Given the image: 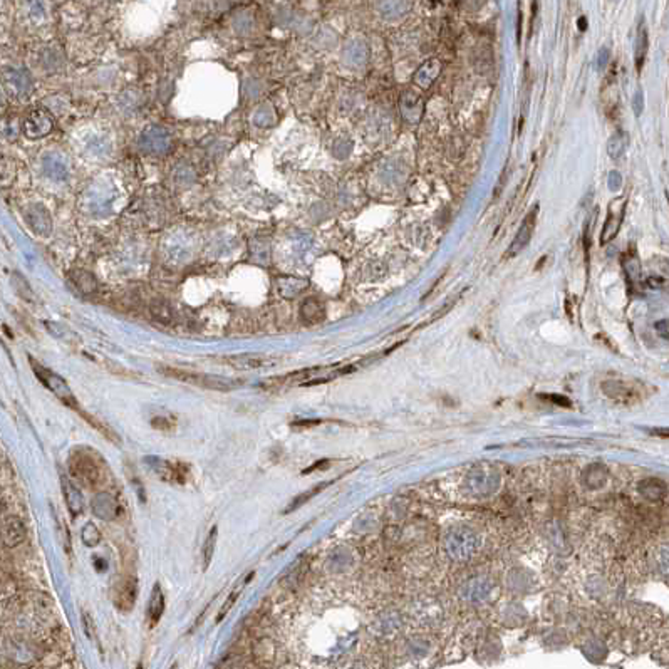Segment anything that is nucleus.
Masks as SVG:
<instances>
[{"instance_id": "1", "label": "nucleus", "mask_w": 669, "mask_h": 669, "mask_svg": "<svg viewBox=\"0 0 669 669\" xmlns=\"http://www.w3.org/2000/svg\"><path fill=\"white\" fill-rule=\"evenodd\" d=\"M67 468H69L71 478L84 488H97L104 481V468L87 450L74 451Z\"/></svg>"}, {"instance_id": "2", "label": "nucleus", "mask_w": 669, "mask_h": 669, "mask_svg": "<svg viewBox=\"0 0 669 669\" xmlns=\"http://www.w3.org/2000/svg\"><path fill=\"white\" fill-rule=\"evenodd\" d=\"M164 374L169 376V378H175L180 381H185V383L195 384V386H200L205 389H213V391H232V389L242 386V381H237L232 378H222V376H211V374H203V372H190V371H181V369H162Z\"/></svg>"}, {"instance_id": "3", "label": "nucleus", "mask_w": 669, "mask_h": 669, "mask_svg": "<svg viewBox=\"0 0 669 669\" xmlns=\"http://www.w3.org/2000/svg\"><path fill=\"white\" fill-rule=\"evenodd\" d=\"M31 366H32V371L36 372L37 379H39L54 396L59 397V400H61L66 406H69V408L76 409V411H81V408L78 406V400H76L73 391H71L69 384H67L61 376L56 374L54 371L48 369V367H44L37 361H34V359H31Z\"/></svg>"}, {"instance_id": "4", "label": "nucleus", "mask_w": 669, "mask_h": 669, "mask_svg": "<svg viewBox=\"0 0 669 669\" xmlns=\"http://www.w3.org/2000/svg\"><path fill=\"white\" fill-rule=\"evenodd\" d=\"M145 465L153 472L155 477L168 484L185 485L190 475V467L185 463H171V461L158 458V456H146Z\"/></svg>"}, {"instance_id": "5", "label": "nucleus", "mask_w": 669, "mask_h": 669, "mask_svg": "<svg viewBox=\"0 0 669 669\" xmlns=\"http://www.w3.org/2000/svg\"><path fill=\"white\" fill-rule=\"evenodd\" d=\"M138 596V582L134 577H121L113 589V604L118 611L129 612L134 609Z\"/></svg>"}, {"instance_id": "6", "label": "nucleus", "mask_w": 669, "mask_h": 669, "mask_svg": "<svg viewBox=\"0 0 669 669\" xmlns=\"http://www.w3.org/2000/svg\"><path fill=\"white\" fill-rule=\"evenodd\" d=\"M537 213H539V205L533 206V209L525 215L522 225H520L519 232H516L514 242H512L510 247H508L507 257L519 255V253L527 247L528 242H530L533 232H535V225H537Z\"/></svg>"}, {"instance_id": "7", "label": "nucleus", "mask_w": 669, "mask_h": 669, "mask_svg": "<svg viewBox=\"0 0 669 669\" xmlns=\"http://www.w3.org/2000/svg\"><path fill=\"white\" fill-rule=\"evenodd\" d=\"M279 361V358L275 355H269V354H237V355H228L225 358V362L228 366L235 367V369H244V371H251V369H258V367H269V366H275Z\"/></svg>"}, {"instance_id": "8", "label": "nucleus", "mask_w": 669, "mask_h": 669, "mask_svg": "<svg viewBox=\"0 0 669 669\" xmlns=\"http://www.w3.org/2000/svg\"><path fill=\"white\" fill-rule=\"evenodd\" d=\"M91 510L97 519L106 520V522H111V520L118 519L120 516V503L114 497H111L109 493L101 492L97 493L91 502Z\"/></svg>"}, {"instance_id": "9", "label": "nucleus", "mask_w": 669, "mask_h": 669, "mask_svg": "<svg viewBox=\"0 0 669 669\" xmlns=\"http://www.w3.org/2000/svg\"><path fill=\"white\" fill-rule=\"evenodd\" d=\"M25 535H27V530H25L24 522L19 516L10 515L3 520L2 542L7 549H15L17 545L22 544L25 540Z\"/></svg>"}, {"instance_id": "10", "label": "nucleus", "mask_w": 669, "mask_h": 669, "mask_svg": "<svg viewBox=\"0 0 669 669\" xmlns=\"http://www.w3.org/2000/svg\"><path fill=\"white\" fill-rule=\"evenodd\" d=\"M62 493H64L67 510L71 512V515H81L84 510V498L78 486L71 480L64 478V480H62Z\"/></svg>"}, {"instance_id": "11", "label": "nucleus", "mask_w": 669, "mask_h": 669, "mask_svg": "<svg viewBox=\"0 0 669 669\" xmlns=\"http://www.w3.org/2000/svg\"><path fill=\"white\" fill-rule=\"evenodd\" d=\"M164 612V596H163V589L158 582L153 586V591H151V597H150V604H148V621H150L151 628H155L158 624L160 619H162Z\"/></svg>"}, {"instance_id": "12", "label": "nucleus", "mask_w": 669, "mask_h": 669, "mask_svg": "<svg viewBox=\"0 0 669 669\" xmlns=\"http://www.w3.org/2000/svg\"><path fill=\"white\" fill-rule=\"evenodd\" d=\"M300 317L309 324L319 323L321 319L324 317V307L323 304L317 302V300L311 299L307 302L302 304V309H300Z\"/></svg>"}, {"instance_id": "13", "label": "nucleus", "mask_w": 669, "mask_h": 669, "mask_svg": "<svg viewBox=\"0 0 669 669\" xmlns=\"http://www.w3.org/2000/svg\"><path fill=\"white\" fill-rule=\"evenodd\" d=\"M217 539H218V527H213L206 537L205 544H203L202 549V564H203V570H206L213 561V554L215 549H217Z\"/></svg>"}, {"instance_id": "14", "label": "nucleus", "mask_w": 669, "mask_h": 669, "mask_svg": "<svg viewBox=\"0 0 669 669\" xmlns=\"http://www.w3.org/2000/svg\"><path fill=\"white\" fill-rule=\"evenodd\" d=\"M73 277V282L78 286V289L83 292V294H92L96 292V281L91 274L84 272V270H78V272L71 274Z\"/></svg>"}, {"instance_id": "15", "label": "nucleus", "mask_w": 669, "mask_h": 669, "mask_svg": "<svg viewBox=\"0 0 669 669\" xmlns=\"http://www.w3.org/2000/svg\"><path fill=\"white\" fill-rule=\"evenodd\" d=\"M252 577H253V574H251V575H248V577H247V579H245V582L242 584V586H240V584H239V586H237V587L234 589V591H232V592H230V596H228V597H227V600H225V603H223V605H222V607H220V612H218V616H217V621H218V622H220V621H222V619H223V617H225V616H227V614H228V612H230V611H232V607H234V605H235V603H237V599H239V596H240V594H242V591H244V587H245V586H247V584H248V582H251V579H252Z\"/></svg>"}, {"instance_id": "16", "label": "nucleus", "mask_w": 669, "mask_h": 669, "mask_svg": "<svg viewBox=\"0 0 669 669\" xmlns=\"http://www.w3.org/2000/svg\"><path fill=\"white\" fill-rule=\"evenodd\" d=\"M325 486H328V485H325V484H321V485H317V486H314V488H311V490H309V492H304V493H300V495H297V497H295V498H294V500H292V502L289 503V507H287V508H286V512H283V514H290V512H294V510H297V508H299V507H302V505H304V503H306V502H309V500H311V498H312V497H316V495H317V493H319V492H323V490L325 488Z\"/></svg>"}, {"instance_id": "17", "label": "nucleus", "mask_w": 669, "mask_h": 669, "mask_svg": "<svg viewBox=\"0 0 669 669\" xmlns=\"http://www.w3.org/2000/svg\"><path fill=\"white\" fill-rule=\"evenodd\" d=\"M81 539H83V544L86 545V547H91V549L96 547V545L101 542L99 528H97L94 523H86V525H84L83 532H81Z\"/></svg>"}, {"instance_id": "18", "label": "nucleus", "mask_w": 669, "mask_h": 669, "mask_svg": "<svg viewBox=\"0 0 669 669\" xmlns=\"http://www.w3.org/2000/svg\"><path fill=\"white\" fill-rule=\"evenodd\" d=\"M79 413L83 414L84 419H86V421L89 423V425H91V426H94L96 430L99 431L101 435L106 436V438H109V439H111V442H114V443H120V442H121V439L118 438L116 435H114V431L111 430V428H109V426H104L103 423H101V421H97V419H96L94 416H91V414H87V413H84V411H79Z\"/></svg>"}, {"instance_id": "19", "label": "nucleus", "mask_w": 669, "mask_h": 669, "mask_svg": "<svg viewBox=\"0 0 669 669\" xmlns=\"http://www.w3.org/2000/svg\"><path fill=\"white\" fill-rule=\"evenodd\" d=\"M646 48H647V34L645 29L641 27V31H639V36H638V56H636V64H638V69H641V64H642V57H645V54H646Z\"/></svg>"}, {"instance_id": "20", "label": "nucleus", "mask_w": 669, "mask_h": 669, "mask_svg": "<svg viewBox=\"0 0 669 669\" xmlns=\"http://www.w3.org/2000/svg\"><path fill=\"white\" fill-rule=\"evenodd\" d=\"M151 426L160 431H173L175 430V419L167 416H155L151 419Z\"/></svg>"}, {"instance_id": "21", "label": "nucleus", "mask_w": 669, "mask_h": 669, "mask_svg": "<svg viewBox=\"0 0 669 669\" xmlns=\"http://www.w3.org/2000/svg\"><path fill=\"white\" fill-rule=\"evenodd\" d=\"M325 467H329V461H328V460H323V461H317V463H314V465H312V467H309V468H306V470H304V472H302V473H304V475H307V473H312V472H314V470H319V468H321V470H323V468H325Z\"/></svg>"}, {"instance_id": "22", "label": "nucleus", "mask_w": 669, "mask_h": 669, "mask_svg": "<svg viewBox=\"0 0 669 669\" xmlns=\"http://www.w3.org/2000/svg\"><path fill=\"white\" fill-rule=\"evenodd\" d=\"M542 397H545V400L549 401H554V403H557L558 406H570V401L567 400V397H562V396H542Z\"/></svg>"}, {"instance_id": "23", "label": "nucleus", "mask_w": 669, "mask_h": 669, "mask_svg": "<svg viewBox=\"0 0 669 669\" xmlns=\"http://www.w3.org/2000/svg\"><path fill=\"white\" fill-rule=\"evenodd\" d=\"M654 435L668 436V438H669V430H654Z\"/></svg>"}]
</instances>
